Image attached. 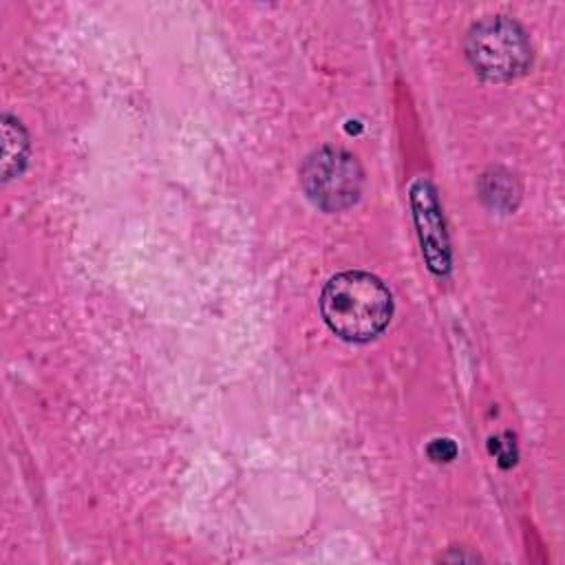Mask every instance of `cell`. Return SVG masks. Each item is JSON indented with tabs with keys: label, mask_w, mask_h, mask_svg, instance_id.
<instances>
[{
	"label": "cell",
	"mask_w": 565,
	"mask_h": 565,
	"mask_svg": "<svg viewBox=\"0 0 565 565\" xmlns=\"http://www.w3.org/2000/svg\"><path fill=\"white\" fill-rule=\"evenodd\" d=\"M320 313L327 327L347 342H369L391 322L393 296L369 271L335 274L322 289Z\"/></svg>",
	"instance_id": "1"
},
{
	"label": "cell",
	"mask_w": 565,
	"mask_h": 565,
	"mask_svg": "<svg viewBox=\"0 0 565 565\" xmlns=\"http://www.w3.org/2000/svg\"><path fill=\"white\" fill-rule=\"evenodd\" d=\"M466 57L486 82H510L532 64V44L525 29L508 15H488L466 35Z\"/></svg>",
	"instance_id": "2"
},
{
	"label": "cell",
	"mask_w": 565,
	"mask_h": 565,
	"mask_svg": "<svg viewBox=\"0 0 565 565\" xmlns=\"http://www.w3.org/2000/svg\"><path fill=\"white\" fill-rule=\"evenodd\" d=\"M364 174L358 159L333 146L311 152L300 168V185L307 199L324 212H342L362 194Z\"/></svg>",
	"instance_id": "3"
},
{
	"label": "cell",
	"mask_w": 565,
	"mask_h": 565,
	"mask_svg": "<svg viewBox=\"0 0 565 565\" xmlns=\"http://www.w3.org/2000/svg\"><path fill=\"white\" fill-rule=\"evenodd\" d=\"M413 221L417 227L422 256L426 267L444 278L450 274V241L441 214V203L437 199V190L428 179H417L408 192Z\"/></svg>",
	"instance_id": "4"
},
{
	"label": "cell",
	"mask_w": 565,
	"mask_h": 565,
	"mask_svg": "<svg viewBox=\"0 0 565 565\" xmlns=\"http://www.w3.org/2000/svg\"><path fill=\"white\" fill-rule=\"evenodd\" d=\"M29 159V135L20 119L4 113L2 115V179L9 181L18 177Z\"/></svg>",
	"instance_id": "5"
},
{
	"label": "cell",
	"mask_w": 565,
	"mask_h": 565,
	"mask_svg": "<svg viewBox=\"0 0 565 565\" xmlns=\"http://www.w3.org/2000/svg\"><path fill=\"white\" fill-rule=\"evenodd\" d=\"M481 196L488 201L490 207L514 210L516 199H519V185L510 172L497 168V170L483 174Z\"/></svg>",
	"instance_id": "6"
},
{
	"label": "cell",
	"mask_w": 565,
	"mask_h": 565,
	"mask_svg": "<svg viewBox=\"0 0 565 565\" xmlns=\"http://www.w3.org/2000/svg\"><path fill=\"white\" fill-rule=\"evenodd\" d=\"M490 450L497 455V463L501 468H508L516 461V446H514V437L510 433H505L503 437H492Z\"/></svg>",
	"instance_id": "7"
},
{
	"label": "cell",
	"mask_w": 565,
	"mask_h": 565,
	"mask_svg": "<svg viewBox=\"0 0 565 565\" xmlns=\"http://www.w3.org/2000/svg\"><path fill=\"white\" fill-rule=\"evenodd\" d=\"M457 452H459L457 444H455L452 439H448V437H437V439H433V441L426 446V455H428L433 461H437V463H448V461H452V459L457 457Z\"/></svg>",
	"instance_id": "8"
}]
</instances>
